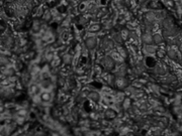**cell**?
<instances>
[{"mask_svg": "<svg viewBox=\"0 0 182 136\" xmlns=\"http://www.w3.org/2000/svg\"><path fill=\"white\" fill-rule=\"evenodd\" d=\"M45 61L46 62H49L51 63L52 62L53 60L56 58V55H55V52H52V50H46V52H45Z\"/></svg>", "mask_w": 182, "mask_h": 136, "instance_id": "cell-19", "label": "cell"}, {"mask_svg": "<svg viewBox=\"0 0 182 136\" xmlns=\"http://www.w3.org/2000/svg\"><path fill=\"white\" fill-rule=\"evenodd\" d=\"M117 111L114 108H107L105 111L103 112V117H104V120L106 121H111V120H114L116 119L117 117Z\"/></svg>", "mask_w": 182, "mask_h": 136, "instance_id": "cell-4", "label": "cell"}, {"mask_svg": "<svg viewBox=\"0 0 182 136\" xmlns=\"http://www.w3.org/2000/svg\"><path fill=\"white\" fill-rule=\"evenodd\" d=\"M109 55H110V58H111L112 60H113L116 63H122V62H124V58L120 57V55L116 52V50H112Z\"/></svg>", "mask_w": 182, "mask_h": 136, "instance_id": "cell-18", "label": "cell"}, {"mask_svg": "<svg viewBox=\"0 0 182 136\" xmlns=\"http://www.w3.org/2000/svg\"><path fill=\"white\" fill-rule=\"evenodd\" d=\"M87 2H95V0H86Z\"/></svg>", "mask_w": 182, "mask_h": 136, "instance_id": "cell-33", "label": "cell"}, {"mask_svg": "<svg viewBox=\"0 0 182 136\" xmlns=\"http://www.w3.org/2000/svg\"><path fill=\"white\" fill-rule=\"evenodd\" d=\"M114 41H112L111 37H103L101 39L100 45H101V49L104 50H110L114 49Z\"/></svg>", "mask_w": 182, "mask_h": 136, "instance_id": "cell-3", "label": "cell"}, {"mask_svg": "<svg viewBox=\"0 0 182 136\" xmlns=\"http://www.w3.org/2000/svg\"><path fill=\"white\" fill-rule=\"evenodd\" d=\"M40 89H41L40 85H37V84H31V85H29L28 93H29V94H31V96L37 95V94L40 93Z\"/></svg>", "mask_w": 182, "mask_h": 136, "instance_id": "cell-15", "label": "cell"}, {"mask_svg": "<svg viewBox=\"0 0 182 136\" xmlns=\"http://www.w3.org/2000/svg\"><path fill=\"white\" fill-rule=\"evenodd\" d=\"M40 97H41V101L45 103H49L52 100V93L49 92V91H44L40 94Z\"/></svg>", "mask_w": 182, "mask_h": 136, "instance_id": "cell-12", "label": "cell"}, {"mask_svg": "<svg viewBox=\"0 0 182 136\" xmlns=\"http://www.w3.org/2000/svg\"><path fill=\"white\" fill-rule=\"evenodd\" d=\"M141 41L144 44H153L152 33H150V31H145V33H143L141 35Z\"/></svg>", "mask_w": 182, "mask_h": 136, "instance_id": "cell-8", "label": "cell"}, {"mask_svg": "<svg viewBox=\"0 0 182 136\" xmlns=\"http://www.w3.org/2000/svg\"><path fill=\"white\" fill-rule=\"evenodd\" d=\"M2 44L5 49L10 50L12 47V45L14 44V38L10 35H5L3 38H2Z\"/></svg>", "mask_w": 182, "mask_h": 136, "instance_id": "cell-7", "label": "cell"}, {"mask_svg": "<svg viewBox=\"0 0 182 136\" xmlns=\"http://www.w3.org/2000/svg\"><path fill=\"white\" fill-rule=\"evenodd\" d=\"M87 98L89 99L90 101H92L93 103H98L101 99V96L99 93L97 92V91H89L87 94Z\"/></svg>", "mask_w": 182, "mask_h": 136, "instance_id": "cell-6", "label": "cell"}, {"mask_svg": "<svg viewBox=\"0 0 182 136\" xmlns=\"http://www.w3.org/2000/svg\"><path fill=\"white\" fill-rule=\"evenodd\" d=\"M135 1H136V2H138V3H140V4L143 5V4L147 1V0H135Z\"/></svg>", "mask_w": 182, "mask_h": 136, "instance_id": "cell-31", "label": "cell"}, {"mask_svg": "<svg viewBox=\"0 0 182 136\" xmlns=\"http://www.w3.org/2000/svg\"><path fill=\"white\" fill-rule=\"evenodd\" d=\"M156 47L153 44H145L143 47V52L148 55H153L156 54Z\"/></svg>", "mask_w": 182, "mask_h": 136, "instance_id": "cell-9", "label": "cell"}, {"mask_svg": "<svg viewBox=\"0 0 182 136\" xmlns=\"http://www.w3.org/2000/svg\"><path fill=\"white\" fill-rule=\"evenodd\" d=\"M132 106V101H131L130 98H124V100L122 101V107L124 110H127Z\"/></svg>", "mask_w": 182, "mask_h": 136, "instance_id": "cell-21", "label": "cell"}, {"mask_svg": "<svg viewBox=\"0 0 182 136\" xmlns=\"http://www.w3.org/2000/svg\"><path fill=\"white\" fill-rule=\"evenodd\" d=\"M114 85H116L119 90H125L128 87V82L125 77H122V78H116V84Z\"/></svg>", "mask_w": 182, "mask_h": 136, "instance_id": "cell-5", "label": "cell"}, {"mask_svg": "<svg viewBox=\"0 0 182 136\" xmlns=\"http://www.w3.org/2000/svg\"><path fill=\"white\" fill-rule=\"evenodd\" d=\"M117 52H119V54L120 55V57H122V58H127V57H128V50H125V49H124V47H117V50H116Z\"/></svg>", "mask_w": 182, "mask_h": 136, "instance_id": "cell-24", "label": "cell"}, {"mask_svg": "<svg viewBox=\"0 0 182 136\" xmlns=\"http://www.w3.org/2000/svg\"><path fill=\"white\" fill-rule=\"evenodd\" d=\"M152 41H153V44L159 45V44H161L163 41H164V37H163L162 33H156L152 34Z\"/></svg>", "mask_w": 182, "mask_h": 136, "instance_id": "cell-10", "label": "cell"}, {"mask_svg": "<svg viewBox=\"0 0 182 136\" xmlns=\"http://www.w3.org/2000/svg\"><path fill=\"white\" fill-rule=\"evenodd\" d=\"M5 77H12L13 74H14V69L9 68V69H5V71L2 72Z\"/></svg>", "mask_w": 182, "mask_h": 136, "instance_id": "cell-25", "label": "cell"}, {"mask_svg": "<svg viewBox=\"0 0 182 136\" xmlns=\"http://www.w3.org/2000/svg\"><path fill=\"white\" fill-rule=\"evenodd\" d=\"M42 18L44 21H50L51 19L53 18V14H52V11L51 10H44V13L42 15Z\"/></svg>", "mask_w": 182, "mask_h": 136, "instance_id": "cell-20", "label": "cell"}, {"mask_svg": "<svg viewBox=\"0 0 182 136\" xmlns=\"http://www.w3.org/2000/svg\"><path fill=\"white\" fill-rule=\"evenodd\" d=\"M17 115L18 116H22V117H25L28 115V110L26 109H19V110L17 111Z\"/></svg>", "mask_w": 182, "mask_h": 136, "instance_id": "cell-28", "label": "cell"}, {"mask_svg": "<svg viewBox=\"0 0 182 136\" xmlns=\"http://www.w3.org/2000/svg\"><path fill=\"white\" fill-rule=\"evenodd\" d=\"M88 3H89V2H87V1H81V2H80L79 5H78V11H80V12L86 11Z\"/></svg>", "mask_w": 182, "mask_h": 136, "instance_id": "cell-22", "label": "cell"}, {"mask_svg": "<svg viewBox=\"0 0 182 136\" xmlns=\"http://www.w3.org/2000/svg\"><path fill=\"white\" fill-rule=\"evenodd\" d=\"M112 41H114V44H124L125 41L122 39V34H120V33L119 31V33H114L113 34H112Z\"/></svg>", "mask_w": 182, "mask_h": 136, "instance_id": "cell-17", "label": "cell"}, {"mask_svg": "<svg viewBox=\"0 0 182 136\" xmlns=\"http://www.w3.org/2000/svg\"><path fill=\"white\" fill-rule=\"evenodd\" d=\"M7 28V25H6V22H5L4 20L0 19V33H4L5 30H6Z\"/></svg>", "mask_w": 182, "mask_h": 136, "instance_id": "cell-27", "label": "cell"}, {"mask_svg": "<svg viewBox=\"0 0 182 136\" xmlns=\"http://www.w3.org/2000/svg\"><path fill=\"white\" fill-rule=\"evenodd\" d=\"M154 72L158 76H165V75H167V69L162 65H157L154 68Z\"/></svg>", "mask_w": 182, "mask_h": 136, "instance_id": "cell-13", "label": "cell"}, {"mask_svg": "<svg viewBox=\"0 0 182 136\" xmlns=\"http://www.w3.org/2000/svg\"><path fill=\"white\" fill-rule=\"evenodd\" d=\"M101 28H102V25H101L100 23H92V24L88 27V31L91 33H97L101 30Z\"/></svg>", "mask_w": 182, "mask_h": 136, "instance_id": "cell-14", "label": "cell"}, {"mask_svg": "<svg viewBox=\"0 0 182 136\" xmlns=\"http://www.w3.org/2000/svg\"><path fill=\"white\" fill-rule=\"evenodd\" d=\"M156 54L158 55V58H163L166 57V52H164L163 50H156Z\"/></svg>", "mask_w": 182, "mask_h": 136, "instance_id": "cell-29", "label": "cell"}, {"mask_svg": "<svg viewBox=\"0 0 182 136\" xmlns=\"http://www.w3.org/2000/svg\"><path fill=\"white\" fill-rule=\"evenodd\" d=\"M9 64V58L4 55H0V66H7Z\"/></svg>", "mask_w": 182, "mask_h": 136, "instance_id": "cell-23", "label": "cell"}, {"mask_svg": "<svg viewBox=\"0 0 182 136\" xmlns=\"http://www.w3.org/2000/svg\"><path fill=\"white\" fill-rule=\"evenodd\" d=\"M75 74H76L77 76H79V77H82L83 75L85 74V71L83 70V69H76V70H75Z\"/></svg>", "mask_w": 182, "mask_h": 136, "instance_id": "cell-30", "label": "cell"}, {"mask_svg": "<svg viewBox=\"0 0 182 136\" xmlns=\"http://www.w3.org/2000/svg\"><path fill=\"white\" fill-rule=\"evenodd\" d=\"M97 37L94 35L87 36L84 41V47H86L88 50H94L97 47Z\"/></svg>", "mask_w": 182, "mask_h": 136, "instance_id": "cell-2", "label": "cell"}, {"mask_svg": "<svg viewBox=\"0 0 182 136\" xmlns=\"http://www.w3.org/2000/svg\"><path fill=\"white\" fill-rule=\"evenodd\" d=\"M133 87L135 88L136 90H142L144 88V85L142 84L140 81H138V80H136V81H135L133 83Z\"/></svg>", "mask_w": 182, "mask_h": 136, "instance_id": "cell-26", "label": "cell"}, {"mask_svg": "<svg viewBox=\"0 0 182 136\" xmlns=\"http://www.w3.org/2000/svg\"><path fill=\"white\" fill-rule=\"evenodd\" d=\"M166 57H168L170 60H172V61H176L177 60V58L180 57V55H179L177 50H174L173 47H170V49L166 52Z\"/></svg>", "mask_w": 182, "mask_h": 136, "instance_id": "cell-11", "label": "cell"}, {"mask_svg": "<svg viewBox=\"0 0 182 136\" xmlns=\"http://www.w3.org/2000/svg\"><path fill=\"white\" fill-rule=\"evenodd\" d=\"M100 65L107 71H113L116 69V63L110 58V55H104L100 58Z\"/></svg>", "mask_w": 182, "mask_h": 136, "instance_id": "cell-1", "label": "cell"}, {"mask_svg": "<svg viewBox=\"0 0 182 136\" xmlns=\"http://www.w3.org/2000/svg\"><path fill=\"white\" fill-rule=\"evenodd\" d=\"M72 61H73V58H72V55L69 54V52H64L62 55V62L64 65H72Z\"/></svg>", "mask_w": 182, "mask_h": 136, "instance_id": "cell-16", "label": "cell"}, {"mask_svg": "<svg viewBox=\"0 0 182 136\" xmlns=\"http://www.w3.org/2000/svg\"><path fill=\"white\" fill-rule=\"evenodd\" d=\"M4 111H5V108H4V106L0 105V114L4 113Z\"/></svg>", "mask_w": 182, "mask_h": 136, "instance_id": "cell-32", "label": "cell"}]
</instances>
